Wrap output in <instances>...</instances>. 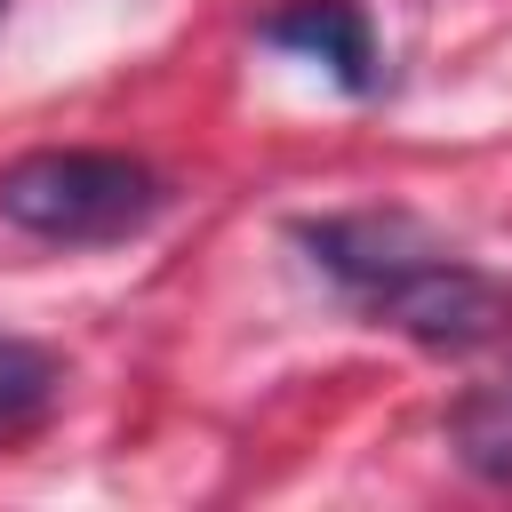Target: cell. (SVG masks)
<instances>
[{
  "instance_id": "obj_1",
  "label": "cell",
  "mask_w": 512,
  "mask_h": 512,
  "mask_svg": "<svg viewBox=\"0 0 512 512\" xmlns=\"http://www.w3.org/2000/svg\"><path fill=\"white\" fill-rule=\"evenodd\" d=\"M160 208V176L128 152H88V144H56V152H24L0 168V216L32 240H128L136 224H152Z\"/></svg>"
},
{
  "instance_id": "obj_2",
  "label": "cell",
  "mask_w": 512,
  "mask_h": 512,
  "mask_svg": "<svg viewBox=\"0 0 512 512\" xmlns=\"http://www.w3.org/2000/svg\"><path fill=\"white\" fill-rule=\"evenodd\" d=\"M368 304H376L400 336H416V344H432V352H464V344L496 336V320H504L496 288H488L472 264H456L448 248L424 256V264H408L400 280H384Z\"/></svg>"
},
{
  "instance_id": "obj_3",
  "label": "cell",
  "mask_w": 512,
  "mask_h": 512,
  "mask_svg": "<svg viewBox=\"0 0 512 512\" xmlns=\"http://www.w3.org/2000/svg\"><path fill=\"white\" fill-rule=\"evenodd\" d=\"M296 240L312 248V264L328 280H344L352 296H376L384 280H400L408 264L440 256V240L416 224V216H320V224H296Z\"/></svg>"
},
{
  "instance_id": "obj_4",
  "label": "cell",
  "mask_w": 512,
  "mask_h": 512,
  "mask_svg": "<svg viewBox=\"0 0 512 512\" xmlns=\"http://www.w3.org/2000/svg\"><path fill=\"white\" fill-rule=\"evenodd\" d=\"M264 40L288 48V56H304V64H320L344 88L376 80V40H368V16L352 0H288V8L264 16Z\"/></svg>"
},
{
  "instance_id": "obj_5",
  "label": "cell",
  "mask_w": 512,
  "mask_h": 512,
  "mask_svg": "<svg viewBox=\"0 0 512 512\" xmlns=\"http://www.w3.org/2000/svg\"><path fill=\"white\" fill-rule=\"evenodd\" d=\"M448 448L464 456V472L512 488V384H480L448 408Z\"/></svg>"
},
{
  "instance_id": "obj_6",
  "label": "cell",
  "mask_w": 512,
  "mask_h": 512,
  "mask_svg": "<svg viewBox=\"0 0 512 512\" xmlns=\"http://www.w3.org/2000/svg\"><path fill=\"white\" fill-rule=\"evenodd\" d=\"M48 392H56V360L40 344H24V336H0V424L40 416Z\"/></svg>"
}]
</instances>
